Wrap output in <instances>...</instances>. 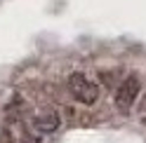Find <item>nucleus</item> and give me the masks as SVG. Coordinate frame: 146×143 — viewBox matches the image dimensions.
I'll return each mask as SVG.
<instances>
[{
  "mask_svg": "<svg viewBox=\"0 0 146 143\" xmlns=\"http://www.w3.org/2000/svg\"><path fill=\"white\" fill-rule=\"evenodd\" d=\"M68 92L78 103H85V106H92L99 99V85L92 82L83 73H71L68 75Z\"/></svg>",
  "mask_w": 146,
  "mask_h": 143,
  "instance_id": "nucleus-1",
  "label": "nucleus"
},
{
  "mask_svg": "<svg viewBox=\"0 0 146 143\" xmlns=\"http://www.w3.org/2000/svg\"><path fill=\"white\" fill-rule=\"evenodd\" d=\"M139 89H141L139 77H137V75H127L120 82L118 92H115V108L120 113H130V108L134 106L137 96H139Z\"/></svg>",
  "mask_w": 146,
  "mask_h": 143,
  "instance_id": "nucleus-2",
  "label": "nucleus"
},
{
  "mask_svg": "<svg viewBox=\"0 0 146 143\" xmlns=\"http://www.w3.org/2000/svg\"><path fill=\"white\" fill-rule=\"evenodd\" d=\"M59 124H61V117L54 110H42L33 117V129L38 134H52L59 129Z\"/></svg>",
  "mask_w": 146,
  "mask_h": 143,
  "instance_id": "nucleus-3",
  "label": "nucleus"
},
{
  "mask_svg": "<svg viewBox=\"0 0 146 143\" xmlns=\"http://www.w3.org/2000/svg\"><path fill=\"white\" fill-rule=\"evenodd\" d=\"M139 117H141V122H146V99H144V103H141V110H139Z\"/></svg>",
  "mask_w": 146,
  "mask_h": 143,
  "instance_id": "nucleus-4",
  "label": "nucleus"
}]
</instances>
